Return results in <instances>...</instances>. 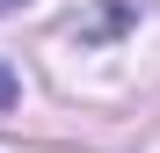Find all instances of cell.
Instances as JSON below:
<instances>
[{
	"instance_id": "1",
	"label": "cell",
	"mask_w": 160,
	"mask_h": 153,
	"mask_svg": "<svg viewBox=\"0 0 160 153\" xmlns=\"http://www.w3.org/2000/svg\"><path fill=\"white\" fill-rule=\"evenodd\" d=\"M15 95H22V88H15V73L0 66V110H15Z\"/></svg>"
},
{
	"instance_id": "2",
	"label": "cell",
	"mask_w": 160,
	"mask_h": 153,
	"mask_svg": "<svg viewBox=\"0 0 160 153\" xmlns=\"http://www.w3.org/2000/svg\"><path fill=\"white\" fill-rule=\"evenodd\" d=\"M8 8H15V0H0V15H8Z\"/></svg>"
}]
</instances>
